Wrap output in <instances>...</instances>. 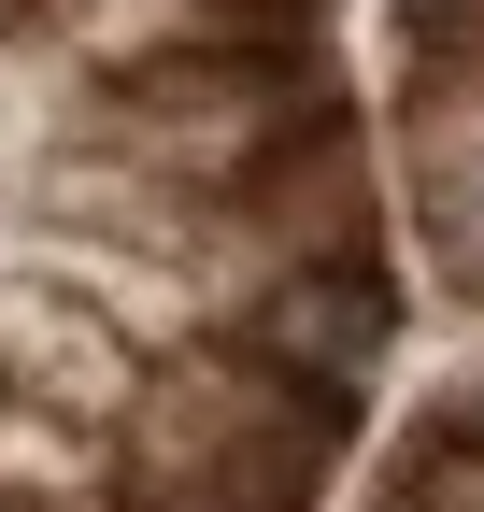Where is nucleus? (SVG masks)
<instances>
[{
    "label": "nucleus",
    "instance_id": "obj_1",
    "mask_svg": "<svg viewBox=\"0 0 484 512\" xmlns=\"http://www.w3.org/2000/svg\"><path fill=\"white\" fill-rule=\"evenodd\" d=\"M399 328H413L399 256H285L257 299H228V342H257V356L314 370V384H385Z\"/></svg>",
    "mask_w": 484,
    "mask_h": 512
},
{
    "label": "nucleus",
    "instance_id": "obj_2",
    "mask_svg": "<svg viewBox=\"0 0 484 512\" xmlns=\"http://www.w3.org/2000/svg\"><path fill=\"white\" fill-rule=\"evenodd\" d=\"M129 313L86 299V285H57V271H15L0 285V399H43V413H100L129 399Z\"/></svg>",
    "mask_w": 484,
    "mask_h": 512
},
{
    "label": "nucleus",
    "instance_id": "obj_3",
    "mask_svg": "<svg viewBox=\"0 0 484 512\" xmlns=\"http://www.w3.org/2000/svg\"><path fill=\"white\" fill-rule=\"evenodd\" d=\"M0 29H15V0H0Z\"/></svg>",
    "mask_w": 484,
    "mask_h": 512
}]
</instances>
